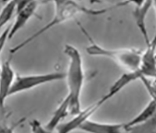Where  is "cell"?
I'll list each match as a JSON object with an SVG mask.
<instances>
[{
    "instance_id": "obj_10",
    "label": "cell",
    "mask_w": 156,
    "mask_h": 133,
    "mask_svg": "<svg viewBox=\"0 0 156 133\" xmlns=\"http://www.w3.org/2000/svg\"><path fill=\"white\" fill-rule=\"evenodd\" d=\"M139 78L141 79V75L139 71L137 72H129V73H125L123 76H121L119 78L115 83L114 85L112 86L109 91L107 92V94L104 96L101 100L104 103H105L106 101H108L109 99L112 98L114 96H115L119 92H120L122 89L124 88L127 85H129V83H131L134 81H136Z\"/></svg>"
},
{
    "instance_id": "obj_12",
    "label": "cell",
    "mask_w": 156,
    "mask_h": 133,
    "mask_svg": "<svg viewBox=\"0 0 156 133\" xmlns=\"http://www.w3.org/2000/svg\"><path fill=\"white\" fill-rule=\"evenodd\" d=\"M17 4L18 1H9L3 7L0 14V27H3L9 22L13 15H16Z\"/></svg>"
},
{
    "instance_id": "obj_6",
    "label": "cell",
    "mask_w": 156,
    "mask_h": 133,
    "mask_svg": "<svg viewBox=\"0 0 156 133\" xmlns=\"http://www.w3.org/2000/svg\"><path fill=\"white\" fill-rule=\"evenodd\" d=\"M104 104L101 100L99 99V101H96L89 107L81 111L79 113L74 116L73 119L68 121L66 122L60 124L57 127L58 133H71L75 130H80V127L83 125L87 120H89V117H91L98 109H99L102 105Z\"/></svg>"
},
{
    "instance_id": "obj_1",
    "label": "cell",
    "mask_w": 156,
    "mask_h": 133,
    "mask_svg": "<svg viewBox=\"0 0 156 133\" xmlns=\"http://www.w3.org/2000/svg\"><path fill=\"white\" fill-rule=\"evenodd\" d=\"M54 8H55L54 18L42 29L35 32L28 38H26L24 41L20 43L19 44L13 47L10 50V53H16L19 50H21L27 45L31 43L33 41H34L40 35L44 34V32L53 29L54 27H56L63 22L69 21V19L75 18L77 15L87 14V15H91V16H99V15L107 13L108 11L113 9V8H108V9H93L83 5H80L74 1H54Z\"/></svg>"
},
{
    "instance_id": "obj_11",
    "label": "cell",
    "mask_w": 156,
    "mask_h": 133,
    "mask_svg": "<svg viewBox=\"0 0 156 133\" xmlns=\"http://www.w3.org/2000/svg\"><path fill=\"white\" fill-rule=\"evenodd\" d=\"M69 108L70 99L68 96H66V97L63 100L60 105L55 110L50 120L45 125V127L50 131H53L54 129H57V127L60 125L61 121L64 120L69 113Z\"/></svg>"
},
{
    "instance_id": "obj_4",
    "label": "cell",
    "mask_w": 156,
    "mask_h": 133,
    "mask_svg": "<svg viewBox=\"0 0 156 133\" xmlns=\"http://www.w3.org/2000/svg\"><path fill=\"white\" fill-rule=\"evenodd\" d=\"M66 77V74L60 72L43 73V74H32V75H18L13 87L10 90L9 97L15 95L19 92L29 91L38 86L52 83L58 80H63Z\"/></svg>"
},
{
    "instance_id": "obj_9",
    "label": "cell",
    "mask_w": 156,
    "mask_h": 133,
    "mask_svg": "<svg viewBox=\"0 0 156 133\" xmlns=\"http://www.w3.org/2000/svg\"><path fill=\"white\" fill-rule=\"evenodd\" d=\"M124 127V123H104L89 119L80 127V130L86 133H122Z\"/></svg>"
},
{
    "instance_id": "obj_14",
    "label": "cell",
    "mask_w": 156,
    "mask_h": 133,
    "mask_svg": "<svg viewBox=\"0 0 156 133\" xmlns=\"http://www.w3.org/2000/svg\"><path fill=\"white\" fill-rule=\"evenodd\" d=\"M11 28H12V24L9 26L1 34V37H0V48H1V52H3V49L4 48V45L6 43V42L8 40H9V33L10 31H11Z\"/></svg>"
},
{
    "instance_id": "obj_2",
    "label": "cell",
    "mask_w": 156,
    "mask_h": 133,
    "mask_svg": "<svg viewBox=\"0 0 156 133\" xmlns=\"http://www.w3.org/2000/svg\"><path fill=\"white\" fill-rule=\"evenodd\" d=\"M64 52L69 58V68L66 77L69 87L67 96L70 99L69 113L75 116L81 111L80 96L84 82L83 61L79 50L72 45H65Z\"/></svg>"
},
{
    "instance_id": "obj_8",
    "label": "cell",
    "mask_w": 156,
    "mask_h": 133,
    "mask_svg": "<svg viewBox=\"0 0 156 133\" xmlns=\"http://www.w3.org/2000/svg\"><path fill=\"white\" fill-rule=\"evenodd\" d=\"M15 73L10 64V61L3 62L1 66V77H0V97L1 106L4 107V102L8 97L13 84L15 81Z\"/></svg>"
},
{
    "instance_id": "obj_13",
    "label": "cell",
    "mask_w": 156,
    "mask_h": 133,
    "mask_svg": "<svg viewBox=\"0 0 156 133\" xmlns=\"http://www.w3.org/2000/svg\"><path fill=\"white\" fill-rule=\"evenodd\" d=\"M126 131L128 133H156V111L145 122L128 129Z\"/></svg>"
},
{
    "instance_id": "obj_5",
    "label": "cell",
    "mask_w": 156,
    "mask_h": 133,
    "mask_svg": "<svg viewBox=\"0 0 156 133\" xmlns=\"http://www.w3.org/2000/svg\"><path fill=\"white\" fill-rule=\"evenodd\" d=\"M39 2L38 1H18L15 21L12 24L9 33V40L19 30L24 27L36 13Z\"/></svg>"
},
{
    "instance_id": "obj_7",
    "label": "cell",
    "mask_w": 156,
    "mask_h": 133,
    "mask_svg": "<svg viewBox=\"0 0 156 133\" xmlns=\"http://www.w3.org/2000/svg\"><path fill=\"white\" fill-rule=\"evenodd\" d=\"M134 4L133 9V17H134L135 24L140 30V33L143 36V38L147 47L151 43V40L149 37L148 30L146 27V17L151 7L154 5L153 1H143V2H132Z\"/></svg>"
},
{
    "instance_id": "obj_3",
    "label": "cell",
    "mask_w": 156,
    "mask_h": 133,
    "mask_svg": "<svg viewBox=\"0 0 156 133\" xmlns=\"http://www.w3.org/2000/svg\"><path fill=\"white\" fill-rule=\"evenodd\" d=\"M80 29L90 42V45L87 47L86 52L90 56L94 57H103L109 58L115 61L129 72H137L141 66L142 52L134 48H121V49H109L99 46L93 40L91 36L89 34L85 29L80 23H79Z\"/></svg>"
}]
</instances>
